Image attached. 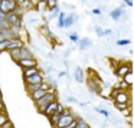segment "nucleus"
<instances>
[{
  "label": "nucleus",
  "instance_id": "4be33fe9",
  "mask_svg": "<svg viewBox=\"0 0 134 128\" xmlns=\"http://www.w3.org/2000/svg\"><path fill=\"white\" fill-rule=\"evenodd\" d=\"M29 33H27V30L25 29V27H20V32H19V36L18 39H20L22 42H23V45H26V42H29Z\"/></svg>",
  "mask_w": 134,
  "mask_h": 128
},
{
  "label": "nucleus",
  "instance_id": "7ed1b4c3",
  "mask_svg": "<svg viewBox=\"0 0 134 128\" xmlns=\"http://www.w3.org/2000/svg\"><path fill=\"white\" fill-rule=\"evenodd\" d=\"M130 71H133V65H131V62H127V61L120 62V63L114 68V73H115V76H118L120 79H121L127 72H130Z\"/></svg>",
  "mask_w": 134,
  "mask_h": 128
},
{
  "label": "nucleus",
  "instance_id": "ea45409f",
  "mask_svg": "<svg viewBox=\"0 0 134 128\" xmlns=\"http://www.w3.org/2000/svg\"><path fill=\"white\" fill-rule=\"evenodd\" d=\"M124 2H125V4H127V6H133V0H124Z\"/></svg>",
  "mask_w": 134,
  "mask_h": 128
},
{
  "label": "nucleus",
  "instance_id": "1a4fd4ad",
  "mask_svg": "<svg viewBox=\"0 0 134 128\" xmlns=\"http://www.w3.org/2000/svg\"><path fill=\"white\" fill-rule=\"evenodd\" d=\"M78 20V15L76 13H66L64 19V27H71L72 25H75V22Z\"/></svg>",
  "mask_w": 134,
  "mask_h": 128
},
{
  "label": "nucleus",
  "instance_id": "4468645a",
  "mask_svg": "<svg viewBox=\"0 0 134 128\" xmlns=\"http://www.w3.org/2000/svg\"><path fill=\"white\" fill-rule=\"evenodd\" d=\"M74 79H75V82H78V84H82V82L85 81V73H84V71H82V68L76 66V69L74 71Z\"/></svg>",
  "mask_w": 134,
  "mask_h": 128
},
{
  "label": "nucleus",
  "instance_id": "a878e982",
  "mask_svg": "<svg viewBox=\"0 0 134 128\" xmlns=\"http://www.w3.org/2000/svg\"><path fill=\"white\" fill-rule=\"evenodd\" d=\"M9 114H7V111H3V112H0V127L4 124V122L9 121Z\"/></svg>",
  "mask_w": 134,
  "mask_h": 128
},
{
  "label": "nucleus",
  "instance_id": "f3484780",
  "mask_svg": "<svg viewBox=\"0 0 134 128\" xmlns=\"http://www.w3.org/2000/svg\"><path fill=\"white\" fill-rule=\"evenodd\" d=\"M33 7H35V10L38 13H43V12H46V10H48L46 2H45V0H38V2L33 4Z\"/></svg>",
  "mask_w": 134,
  "mask_h": 128
},
{
  "label": "nucleus",
  "instance_id": "37998d69",
  "mask_svg": "<svg viewBox=\"0 0 134 128\" xmlns=\"http://www.w3.org/2000/svg\"><path fill=\"white\" fill-rule=\"evenodd\" d=\"M27 2H29V3H30V2H32V0H27Z\"/></svg>",
  "mask_w": 134,
  "mask_h": 128
},
{
  "label": "nucleus",
  "instance_id": "6ab92c4d",
  "mask_svg": "<svg viewBox=\"0 0 134 128\" xmlns=\"http://www.w3.org/2000/svg\"><path fill=\"white\" fill-rule=\"evenodd\" d=\"M76 43H78V46H79V49H81V50H85L87 48L91 46V43H92V42L90 40V38H84V39H79Z\"/></svg>",
  "mask_w": 134,
  "mask_h": 128
},
{
  "label": "nucleus",
  "instance_id": "ddd939ff",
  "mask_svg": "<svg viewBox=\"0 0 134 128\" xmlns=\"http://www.w3.org/2000/svg\"><path fill=\"white\" fill-rule=\"evenodd\" d=\"M22 46H23V42H22L20 39H18V38H12V39L7 40V50L18 49V48H22Z\"/></svg>",
  "mask_w": 134,
  "mask_h": 128
},
{
  "label": "nucleus",
  "instance_id": "393cba45",
  "mask_svg": "<svg viewBox=\"0 0 134 128\" xmlns=\"http://www.w3.org/2000/svg\"><path fill=\"white\" fill-rule=\"evenodd\" d=\"M66 16V12H59L58 15V27L59 29H64V19Z\"/></svg>",
  "mask_w": 134,
  "mask_h": 128
},
{
  "label": "nucleus",
  "instance_id": "c9c22d12",
  "mask_svg": "<svg viewBox=\"0 0 134 128\" xmlns=\"http://www.w3.org/2000/svg\"><path fill=\"white\" fill-rule=\"evenodd\" d=\"M92 13H94L95 16H99L102 12H101V9H98V7H97V9H92Z\"/></svg>",
  "mask_w": 134,
  "mask_h": 128
},
{
  "label": "nucleus",
  "instance_id": "dca6fc26",
  "mask_svg": "<svg viewBox=\"0 0 134 128\" xmlns=\"http://www.w3.org/2000/svg\"><path fill=\"white\" fill-rule=\"evenodd\" d=\"M27 58H35V56L32 53V49L27 45H23L20 48V59H27Z\"/></svg>",
  "mask_w": 134,
  "mask_h": 128
},
{
  "label": "nucleus",
  "instance_id": "4c0bfd02",
  "mask_svg": "<svg viewBox=\"0 0 134 128\" xmlns=\"http://www.w3.org/2000/svg\"><path fill=\"white\" fill-rule=\"evenodd\" d=\"M3 40H7L6 36L3 35V32H0V42H3Z\"/></svg>",
  "mask_w": 134,
  "mask_h": 128
},
{
  "label": "nucleus",
  "instance_id": "0eeeda50",
  "mask_svg": "<svg viewBox=\"0 0 134 128\" xmlns=\"http://www.w3.org/2000/svg\"><path fill=\"white\" fill-rule=\"evenodd\" d=\"M16 63L19 65V66L22 68V69H25V68H32V66H36L38 65V59L35 58H27V59H19Z\"/></svg>",
  "mask_w": 134,
  "mask_h": 128
},
{
  "label": "nucleus",
  "instance_id": "f8f14e48",
  "mask_svg": "<svg viewBox=\"0 0 134 128\" xmlns=\"http://www.w3.org/2000/svg\"><path fill=\"white\" fill-rule=\"evenodd\" d=\"M58 102H59V101L56 99V101H53V102H51V104H48V105H46V108L43 109V112H42V114H43V115L46 117V118H49V117H51V115H52V114L56 111Z\"/></svg>",
  "mask_w": 134,
  "mask_h": 128
},
{
  "label": "nucleus",
  "instance_id": "79ce46f5",
  "mask_svg": "<svg viewBox=\"0 0 134 128\" xmlns=\"http://www.w3.org/2000/svg\"><path fill=\"white\" fill-rule=\"evenodd\" d=\"M0 98H2V91H0Z\"/></svg>",
  "mask_w": 134,
  "mask_h": 128
},
{
  "label": "nucleus",
  "instance_id": "f257e3e1",
  "mask_svg": "<svg viewBox=\"0 0 134 128\" xmlns=\"http://www.w3.org/2000/svg\"><path fill=\"white\" fill-rule=\"evenodd\" d=\"M56 99H58V94H56V92H52V94L46 92L41 99L35 101L36 111H38L39 114H42V112H43V109L46 108V105H48V104H51V102H53V101H56Z\"/></svg>",
  "mask_w": 134,
  "mask_h": 128
},
{
  "label": "nucleus",
  "instance_id": "2f4dec72",
  "mask_svg": "<svg viewBox=\"0 0 134 128\" xmlns=\"http://www.w3.org/2000/svg\"><path fill=\"white\" fill-rule=\"evenodd\" d=\"M95 33H97V36H99V38H101V36H104V29H102V27H99V26H97L95 27Z\"/></svg>",
  "mask_w": 134,
  "mask_h": 128
},
{
  "label": "nucleus",
  "instance_id": "bb28decb",
  "mask_svg": "<svg viewBox=\"0 0 134 128\" xmlns=\"http://www.w3.org/2000/svg\"><path fill=\"white\" fill-rule=\"evenodd\" d=\"M46 2V7H48V10H51L52 7H55L56 4H58V2L56 0H45Z\"/></svg>",
  "mask_w": 134,
  "mask_h": 128
},
{
  "label": "nucleus",
  "instance_id": "a19ab883",
  "mask_svg": "<svg viewBox=\"0 0 134 128\" xmlns=\"http://www.w3.org/2000/svg\"><path fill=\"white\" fill-rule=\"evenodd\" d=\"M2 30H3V27H2V23H0V32H2Z\"/></svg>",
  "mask_w": 134,
  "mask_h": 128
},
{
  "label": "nucleus",
  "instance_id": "f704fd0d",
  "mask_svg": "<svg viewBox=\"0 0 134 128\" xmlns=\"http://www.w3.org/2000/svg\"><path fill=\"white\" fill-rule=\"evenodd\" d=\"M3 111H6V105H4L3 99L0 98V112H3Z\"/></svg>",
  "mask_w": 134,
  "mask_h": 128
},
{
  "label": "nucleus",
  "instance_id": "58836bf2",
  "mask_svg": "<svg viewBox=\"0 0 134 128\" xmlns=\"http://www.w3.org/2000/svg\"><path fill=\"white\" fill-rule=\"evenodd\" d=\"M4 16H6V13H3V12H2V9H0V22L4 19Z\"/></svg>",
  "mask_w": 134,
  "mask_h": 128
},
{
  "label": "nucleus",
  "instance_id": "c756f323",
  "mask_svg": "<svg viewBox=\"0 0 134 128\" xmlns=\"http://www.w3.org/2000/svg\"><path fill=\"white\" fill-rule=\"evenodd\" d=\"M6 50H7V40L0 42V53H2V52H6Z\"/></svg>",
  "mask_w": 134,
  "mask_h": 128
},
{
  "label": "nucleus",
  "instance_id": "9d476101",
  "mask_svg": "<svg viewBox=\"0 0 134 128\" xmlns=\"http://www.w3.org/2000/svg\"><path fill=\"white\" fill-rule=\"evenodd\" d=\"M39 32H41L42 36H45V38L49 39V40H53V39H55V36H53V33L51 32V29H49V26H48V23L41 25V26H39Z\"/></svg>",
  "mask_w": 134,
  "mask_h": 128
},
{
  "label": "nucleus",
  "instance_id": "c85d7f7f",
  "mask_svg": "<svg viewBox=\"0 0 134 128\" xmlns=\"http://www.w3.org/2000/svg\"><path fill=\"white\" fill-rule=\"evenodd\" d=\"M69 39H71V40H72V42H75V43H76V42H78V40H79V39H81V38H79V36H78V33H76V32H72V33H71V35H69Z\"/></svg>",
  "mask_w": 134,
  "mask_h": 128
},
{
  "label": "nucleus",
  "instance_id": "e433bc0d",
  "mask_svg": "<svg viewBox=\"0 0 134 128\" xmlns=\"http://www.w3.org/2000/svg\"><path fill=\"white\" fill-rule=\"evenodd\" d=\"M66 128H76V121H75V119H74V121H71L69 125H68Z\"/></svg>",
  "mask_w": 134,
  "mask_h": 128
},
{
  "label": "nucleus",
  "instance_id": "9b49d317",
  "mask_svg": "<svg viewBox=\"0 0 134 128\" xmlns=\"http://www.w3.org/2000/svg\"><path fill=\"white\" fill-rule=\"evenodd\" d=\"M43 78L45 76L42 75V72H39V73H36V75H32V76H29V78L23 79V81H25V84L33 85V84H42V82H43Z\"/></svg>",
  "mask_w": 134,
  "mask_h": 128
},
{
  "label": "nucleus",
  "instance_id": "2eb2a0df",
  "mask_svg": "<svg viewBox=\"0 0 134 128\" xmlns=\"http://www.w3.org/2000/svg\"><path fill=\"white\" fill-rule=\"evenodd\" d=\"M124 7H117V9H114V10H111V13H110V18L113 19V20H120V19L124 16Z\"/></svg>",
  "mask_w": 134,
  "mask_h": 128
},
{
  "label": "nucleus",
  "instance_id": "7c9ffc66",
  "mask_svg": "<svg viewBox=\"0 0 134 128\" xmlns=\"http://www.w3.org/2000/svg\"><path fill=\"white\" fill-rule=\"evenodd\" d=\"M121 122H122L121 118H117V117L113 115V118H111V124H113V125H120Z\"/></svg>",
  "mask_w": 134,
  "mask_h": 128
},
{
  "label": "nucleus",
  "instance_id": "b1692460",
  "mask_svg": "<svg viewBox=\"0 0 134 128\" xmlns=\"http://www.w3.org/2000/svg\"><path fill=\"white\" fill-rule=\"evenodd\" d=\"M75 121H76V128H92L90 125V122H87V119H84L82 117H79Z\"/></svg>",
  "mask_w": 134,
  "mask_h": 128
},
{
  "label": "nucleus",
  "instance_id": "39448f33",
  "mask_svg": "<svg viewBox=\"0 0 134 128\" xmlns=\"http://www.w3.org/2000/svg\"><path fill=\"white\" fill-rule=\"evenodd\" d=\"M4 20H7V23H9L10 26L23 27V23H22V16H18V15H15L13 12H9V13H6V16H4Z\"/></svg>",
  "mask_w": 134,
  "mask_h": 128
},
{
  "label": "nucleus",
  "instance_id": "c03bdc74",
  "mask_svg": "<svg viewBox=\"0 0 134 128\" xmlns=\"http://www.w3.org/2000/svg\"><path fill=\"white\" fill-rule=\"evenodd\" d=\"M0 2H2V0H0Z\"/></svg>",
  "mask_w": 134,
  "mask_h": 128
},
{
  "label": "nucleus",
  "instance_id": "f03ea898",
  "mask_svg": "<svg viewBox=\"0 0 134 128\" xmlns=\"http://www.w3.org/2000/svg\"><path fill=\"white\" fill-rule=\"evenodd\" d=\"M71 121H74V117H72V114H71V108L66 107L64 111V114L61 115V118L58 119V122L55 124L53 128H66Z\"/></svg>",
  "mask_w": 134,
  "mask_h": 128
},
{
  "label": "nucleus",
  "instance_id": "aec40b11",
  "mask_svg": "<svg viewBox=\"0 0 134 128\" xmlns=\"http://www.w3.org/2000/svg\"><path fill=\"white\" fill-rule=\"evenodd\" d=\"M122 81L125 82V84L128 85V86H133V84H134V75H133V71H130V72H127L124 76H122Z\"/></svg>",
  "mask_w": 134,
  "mask_h": 128
},
{
  "label": "nucleus",
  "instance_id": "5701e85b",
  "mask_svg": "<svg viewBox=\"0 0 134 128\" xmlns=\"http://www.w3.org/2000/svg\"><path fill=\"white\" fill-rule=\"evenodd\" d=\"M7 52H9V56L15 62H18L19 59H20V48H18V49H10V50H7Z\"/></svg>",
  "mask_w": 134,
  "mask_h": 128
},
{
  "label": "nucleus",
  "instance_id": "a211bd4d",
  "mask_svg": "<svg viewBox=\"0 0 134 128\" xmlns=\"http://www.w3.org/2000/svg\"><path fill=\"white\" fill-rule=\"evenodd\" d=\"M45 94H46V91H45V89H36V91H33L32 94H29V96L32 98V101L35 102V101H38V99H41Z\"/></svg>",
  "mask_w": 134,
  "mask_h": 128
},
{
  "label": "nucleus",
  "instance_id": "423d86ee",
  "mask_svg": "<svg viewBox=\"0 0 134 128\" xmlns=\"http://www.w3.org/2000/svg\"><path fill=\"white\" fill-rule=\"evenodd\" d=\"M18 7V2L16 0H2L0 2V9L3 13H9Z\"/></svg>",
  "mask_w": 134,
  "mask_h": 128
},
{
  "label": "nucleus",
  "instance_id": "412c9836",
  "mask_svg": "<svg viewBox=\"0 0 134 128\" xmlns=\"http://www.w3.org/2000/svg\"><path fill=\"white\" fill-rule=\"evenodd\" d=\"M94 111H95V112H98L99 115H102L105 119H110V117H111L110 111L105 109V108H102V107H94Z\"/></svg>",
  "mask_w": 134,
  "mask_h": 128
},
{
  "label": "nucleus",
  "instance_id": "6e6552de",
  "mask_svg": "<svg viewBox=\"0 0 134 128\" xmlns=\"http://www.w3.org/2000/svg\"><path fill=\"white\" fill-rule=\"evenodd\" d=\"M39 72H42V69L39 65H36V66H32V68H25V69H22V76H23V79H26L32 75L39 73Z\"/></svg>",
  "mask_w": 134,
  "mask_h": 128
},
{
  "label": "nucleus",
  "instance_id": "cd10ccee",
  "mask_svg": "<svg viewBox=\"0 0 134 128\" xmlns=\"http://www.w3.org/2000/svg\"><path fill=\"white\" fill-rule=\"evenodd\" d=\"M131 40L130 39H121V40H117V46H127V45H130Z\"/></svg>",
  "mask_w": 134,
  "mask_h": 128
},
{
  "label": "nucleus",
  "instance_id": "473e14b6",
  "mask_svg": "<svg viewBox=\"0 0 134 128\" xmlns=\"http://www.w3.org/2000/svg\"><path fill=\"white\" fill-rule=\"evenodd\" d=\"M127 105H128V104H114V107H115L118 111H122L124 108H127Z\"/></svg>",
  "mask_w": 134,
  "mask_h": 128
},
{
  "label": "nucleus",
  "instance_id": "72a5a7b5",
  "mask_svg": "<svg viewBox=\"0 0 134 128\" xmlns=\"http://www.w3.org/2000/svg\"><path fill=\"white\" fill-rule=\"evenodd\" d=\"M66 101H68V102H74V104H79L78 99L74 98V96H66Z\"/></svg>",
  "mask_w": 134,
  "mask_h": 128
},
{
  "label": "nucleus",
  "instance_id": "20e7f679",
  "mask_svg": "<svg viewBox=\"0 0 134 128\" xmlns=\"http://www.w3.org/2000/svg\"><path fill=\"white\" fill-rule=\"evenodd\" d=\"M131 92H133V89L131 91H120V92L113 98L114 104H130V102H133V99H131Z\"/></svg>",
  "mask_w": 134,
  "mask_h": 128
}]
</instances>
